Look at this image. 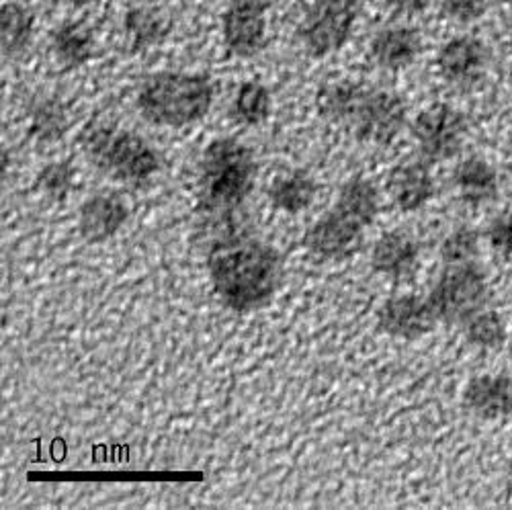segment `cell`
<instances>
[{"instance_id": "cell-1", "label": "cell", "mask_w": 512, "mask_h": 510, "mask_svg": "<svg viewBox=\"0 0 512 510\" xmlns=\"http://www.w3.org/2000/svg\"><path fill=\"white\" fill-rule=\"evenodd\" d=\"M207 271L224 306L234 312H252L269 306L275 297L283 261L279 250L259 240H230L209 252Z\"/></svg>"}, {"instance_id": "cell-2", "label": "cell", "mask_w": 512, "mask_h": 510, "mask_svg": "<svg viewBox=\"0 0 512 510\" xmlns=\"http://www.w3.org/2000/svg\"><path fill=\"white\" fill-rule=\"evenodd\" d=\"M322 119L345 127L359 142L388 146L406 127L408 109L400 95L355 80L322 84L316 95Z\"/></svg>"}, {"instance_id": "cell-3", "label": "cell", "mask_w": 512, "mask_h": 510, "mask_svg": "<svg viewBox=\"0 0 512 510\" xmlns=\"http://www.w3.org/2000/svg\"><path fill=\"white\" fill-rule=\"evenodd\" d=\"M379 211V195L371 181L351 179L340 189L334 207L306 234V248L320 259L353 254Z\"/></svg>"}, {"instance_id": "cell-4", "label": "cell", "mask_w": 512, "mask_h": 510, "mask_svg": "<svg viewBox=\"0 0 512 510\" xmlns=\"http://www.w3.org/2000/svg\"><path fill=\"white\" fill-rule=\"evenodd\" d=\"M216 97L213 80L191 72H156L136 97L140 115L158 127H187L201 121Z\"/></svg>"}, {"instance_id": "cell-5", "label": "cell", "mask_w": 512, "mask_h": 510, "mask_svg": "<svg viewBox=\"0 0 512 510\" xmlns=\"http://www.w3.org/2000/svg\"><path fill=\"white\" fill-rule=\"evenodd\" d=\"M80 148L95 168L121 183L142 185L162 168L160 154L150 142L115 123L91 121L80 134Z\"/></svg>"}, {"instance_id": "cell-6", "label": "cell", "mask_w": 512, "mask_h": 510, "mask_svg": "<svg viewBox=\"0 0 512 510\" xmlns=\"http://www.w3.org/2000/svg\"><path fill=\"white\" fill-rule=\"evenodd\" d=\"M254 152L236 138L213 140L199 164V201L205 209L240 205L256 183Z\"/></svg>"}, {"instance_id": "cell-7", "label": "cell", "mask_w": 512, "mask_h": 510, "mask_svg": "<svg viewBox=\"0 0 512 510\" xmlns=\"http://www.w3.org/2000/svg\"><path fill=\"white\" fill-rule=\"evenodd\" d=\"M490 297V285L484 269L476 263L445 265L429 300L437 320L465 322L469 316L484 310Z\"/></svg>"}, {"instance_id": "cell-8", "label": "cell", "mask_w": 512, "mask_h": 510, "mask_svg": "<svg viewBox=\"0 0 512 510\" xmlns=\"http://www.w3.org/2000/svg\"><path fill=\"white\" fill-rule=\"evenodd\" d=\"M361 0H312L297 25V39L312 58H324L343 48L353 35Z\"/></svg>"}, {"instance_id": "cell-9", "label": "cell", "mask_w": 512, "mask_h": 510, "mask_svg": "<svg viewBox=\"0 0 512 510\" xmlns=\"http://www.w3.org/2000/svg\"><path fill=\"white\" fill-rule=\"evenodd\" d=\"M412 136L426 160L443 162L461 152L467 138V119L455 107L437 103L416 115Z\"/></svg>"}, {"instance_id": "cell-10", "label": "cell", "mask_w": 512, "mask_h": 510, "mask_svg": "<svg viewBox=\"0 0 512 510\" xmlns=\"http://www.w3.org/2000/svg\"><path fill=\"white\" fill-rule=\"evenodd\" d=\"M271 0H226L222 37L236 58H254L267 46V11Z\"/></svg>"}, {"instance_id": "cell-11", "label": "cell", "mask_w": 512, "mask_h": 510, "mask_svg": "<svg viewBox=\"0 0 512 510\" xmlns=\"http://www.w3.org/2000/svg\"><path fill=\"white\" fill-rule=\"evenodd\" d=\"M490 64V52L484 41L474 35H457L441 46L437 68L441 78L457 91L476 89L484 80Z\"/></svg>"}, {"instance_id": "cell-12", "label": "cell", "mask_w": 512, "mask_h": 510, "mask_svg": "<svg viewBox=\"0 0 512 510\" xmlns=\"http://www.w3.org/2000/svg\"><path fill=\"white\" fill-rule=\"evenodd\" d=\"M437 316L426 297H418L412 293L396 295L383 304L377 312L379 328L402 340H416L431 332L437 324Z\"/></svg>"}, {"instance_id": "cell-13", "label": "cell", "mask_w": 512, "mask_h": 510, "mask_svg": "<svg viewBox=\"0 0 512 510\" xmlns=\"http://www.w3.org/2000/svg\"><path fill=\"white\" fill-rule=\"evenodd\" d=\"M463 406L480 420H502L512 416V377L506 373H482L467 381Z\"/></svg>"}, {"instance_id": "cell-14", "label": "cell", "mask_w": 512, "mask_h": 510, "mask_svg": "<svg viewBox=\"0 0 512 510\" xmlns=\"http://www.w3.org/2000/svg\"><path fill=\"white\" fill-rule=\"evenodd\" d=\"M422 52V37L410 25L381 27L369 44V56L381 70L398 72L416 62Z\"/></svg>"}, {"instance_id": "cell-15", "label": "cell", "mask_w": 512, "mask_h": 510, "mask_svg": "<svg viewBox=\"0 0 512 510\" xmlns=\"http://www.w3.org/2000/svg\"><path fill=\"white\" fill-rule=\"evenodd\" d=\"M130 218L127 203L113 193L93 195L80 207L78 228L89 244H101L113 238Z\"/></svg>"}, {"instance_id": "cell-16", "label": "cell", "mask_w": 512, "mask_h": 510, "mask_svg": "<svg viewBox=\"0 0 512 510\" xmlns=\"http://www.w3.org/2000/svg\"><path fill=\"white\" fill-rule=\"evenodd\" d=\"M420 248L416 238L406 230H390L381 234L371 252V267L390 279H408L418 267Z\"/></svg>"}, {"instance_id": "cell-17", "label": "cell", "mask_w": 512, "mask_h": 510, "mask_svg": "<svg viewBox=\"0 0 512 510\" xmlns=\"http://www.w3.org/2000/svg\"><path fill=\"white\" fill-rule=\"evenodd\" d=\"M388 193L400 211H418L435 197V179L418 160L398 164L388 179Z\"/></svg>"}, {"instance_id": "cell-18", "label": "cell", "mask_w": 512, "mask_h": 510, "mask_svg": "<svg viewBox=\"0 0 512 510\" xmlns=\"http://www.w3.org/2000/svg\"><path fill=\"white\" fill-rule=\"evenodd\" d=\"M457 195L469 207H482L498 195V173L496 168L482 156H469L459 162L453 175Z\"/></svg>"}, {"instance_id": "cell-19", "label": "cell", "mask_w": 512, "mask_h": 510, "mask_svg": "<svg viewBox=\"0 0 512 510\" xmlns=\"http://www.w3.org/2000/svg\"><path fill=\"white\" fill-rule=\"evenodd\" d=\"M173 19L160 9L132 7L123 17V31L132 52H146L164 44L166 37L173 33Z\"/></svg>"}, {"instance_id": "cell-20", "label": "cell", "mask_w": 512, "mask_h": 510, "mask_svg": "<svg viewBox=\"0 0 512 510\" xmlns=\"http://www.w3.org/2000/svg\"><path fill=\"white\" fill-rule=\"evenodd\" d=\"M50 44L56 60L66 68L84 66L97 52L95 33L82 21L60 23L50 35Z\"/></svg>"}, {"instance_id": "cell-21", "label": "cell", "mask_w": 512, "mask_h": 510, "mask_svg": "<svg viewBox=\"0 0 512 510\" xmlns=\"http://www.w3.org/2000/svg\"><path fill=\"white\" fill-rule=\"evenodd\" d=\"M269 201L285 214H300L316 197V181L304 168H293L277 175L267 187Z\"/></svg>"}, {"instance_id": "cell-22", "label": "cell", "mask_w": 512, "mask_h": 510, "mask_svg": "<svg viewBox=\"0 0 512 510\" xmlns=\"http://www.w3.org/2000/svg\"><path fill=\"white\" fill-rule=\"evenodd\" d=\"M35 33V15L21 3L7 0L0 9V48L7 60H19L29 50Z\"/></svg>"}, {"instance_id": "cell-23", "label": "cell", "mask_w": 512, "mask_h": 510, "mask_svg": "<svg viewBox=\"0 0 512 510\" xmlns=\"http://www.w3.org/2000/svg\"><path fill=\"white\" fill-rule=\"evenodd\" d=\"M273 111V95L263 82L246 80L242 82L232 99V117L236 123L246 127L263 125Z\"/></svg>"}, {"instance_id": "cell-24", "label": "cell", "mask_w": 512, "mask_h": 510, "mask_svg": "<svg viewBox=\"0 0 512 510\" xmlns=\"http://www.w3.org/2000/svg\"><path fill=\"white\" fill-rule=\"evenodd\" d=\"M68 127L66 107L54 97H41L31 105L29 111V134L37 142H56L64 136Z\"/></svg>"}, {"instance_id": "cell-25", "label": "cell", "mask_w": 512, "mask_h": 510, "mask_svg": "<svg viewBox=\"0 0 512 510\" xmlns=\"http://www.w3.org/2000/svg\"><path fill=\"white\" fill-rule=\"evenodd\" d=\"M463 334L478 351H498L506 343V324L494 310H480L463 322Z\"/></svg>"}, {"instance_id": "cell-26", "label": "cell", "mask_w": 512, "mask_h": 510, "mask_svg": "<svg viewBox=\"0 0 512 510\" xmlns=\"http://www.w3.org/2000/svg\"><path fill=\"white\" fill-rule=\"evenodd\" d=\"M478 252H480V234L469 226L455 228L453 232L447 234V238L441 244V259L445 265L476 261Z\"/></svg>"}, {"instance_id": "cell-27", "label": "cell", "mask_w": 512, "mask_h": 510, "mask_svg": "<svg viewBox=\"0 0 512 510\" xmlns=\"http://www.w3.org/2000/svg\"><path fill=\"white\" fill-rule=\"evenodd\" d=\"M74 185V168L68 162H50L41 168L37 177V187L50 199L62 201L68 197Z\"/></svg>"}, {"instance_id": "cell-28", "label": "cell", "mask_w": 512, "mask_h": 510, "mask_svg": "<svg viewBox=\"0 0 512 510\" xmlns=\"http://www.w3.org/2000/svg\"><path fill=\"white\" fill-rule=\"evenodd\" d=\"M441 9L449 21L469 25L488 13L490 0H441Z\"/></svg>"}, {"instance_id": "cell-29", "label": "cell", "mask_w": 512, "mask_h": 510, "mask_svg": "<svg viewBox=\"0 0 512 510\" xmlns=\"http://www.w3.org/2000/svg\"><path fill=\"white\" fill-rule=\"evenodd\" d=\"M486 238L490 242V246L502 254V257L510 259L512 257V211H504V214L496 216L488 230H486Z\"/></svg>"}, {"instance_id": "cell-30", "label": "cell", "mask_w": 512, "mask_h": 510, "mask_svg": "<svg viewBox=\"0 0 512 510\" xmlns=\"http://www.w3.org/2000/svg\"><path fill=\"white\" fill-rule=\"evenodd\" d=\"M390 7L400 15H420L431 9L437 0H388Z\"/></svg>"}, {"instance_id": "cell-31", "label": "cell", "mask_w": 512, "mask_h": 510, "mask_svg": "<svg viewBox=\"0 0 512 510\" xmlns=\"http://www.w3.org/2000/svg\"><path fill=\"white\" fill-rule=\"evenodd\" d=\"M56 3L70 7V9H84V7H91V5L99 3V0H56Z\"/></svg>"}]
</instances>
